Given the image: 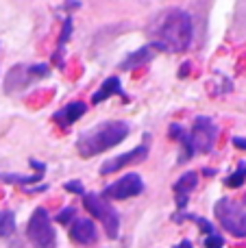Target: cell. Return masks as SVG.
Returning <instances> with one entry per match:
<instances>
[{"label":"cell","instance_id":"5b68a950","mask_svg":"<svg viewBox=\"0 0 246 248\" xmlns=\"http://www.w3.org/2000/svg\"><path fill=\"white\" fill-rule=\"evenodd\" d=\"M216 220L233 237H246V207L231 198H220L214 207Z\"/></svg>","mask_w":246,"mask_h":248},{"label":"cell","instance_id":"7a4b0ae2","mask_svg":"<svg viewBox=\"0 0 246 248\" xmlns=\"http://www.w3.org/2000/svg\"><path fill=\"white\" fill-rule=\"evenodd\" d=\"M126 137H129V124L122 120H107L83 131L77 140V150L81 157L90 159L105 150L116 148Z\"/></svg>","mask_w":246,"mask_h":248},{"label":"cell","instance_id":"d4e9b609","mask_svg":"<svg viewBox=\"0 0 246 248\" xmlns=\"http://www.w3.org/2000/svg\"><path fill=\"white\" fill-rule=\"evenodd\" d=\"M65 7L68 9H78L81 7V2H78V0H74V2H65Z\"/></svg>","mask_w":246,"mask_h":248},{"label":"cell","instance_id":"6da1fadb","mask_svg":"<svg viewBox=\"0 0 246 248\" xmlns=\"http://www.w3.org/2000/svg\"><path fill=\"white\" fill-rule=\"evenodd\" d=\"M194 37V22L185 9H168L159 17V24L153 29V50L185 52Z\"/></svg>","mask_w":246,"mask_h":248},{"label":"cell","instance_id":"603a6c76","mask_svg":"<svg viewBox=\"0 0 246 248\" xmlns=\"http://www.w3.org/2000/svg\"><path fill=\"white\" fill-rule=\"evenodd\" d=\"M233 146L235 148H240V150H246V137H233Z\"/></svg>","mask_w":246,"mask_h":248},{"label":"cell","instance_id":"9c48e42d","mask_svg":"<svg viewBox=\"0 0 246 248\" xmlns=\"http://www.w3.org/2000/svg\"><path fill=\"white\" fill-rule=\"evenodd\" d=\"M148 157V146L142 144V146H135L133 150H126L122 155H116V157L107 159V161L100 166V174H113L118 172L120 168H126V166H135V163H142L144 159Z\"/></svg>","mask_w":246,"mask_h":248},{"label":"cell","instance_id":"4fadbf2b","mask_svg":"<svg viewBox=\"0 0 246 248\" xmlns=\"http://www.w3.org/2000/svg\"><path fill=\"white\" fill-rule=\"evenodd\" d=\"M153 57H155L153 48H151V46H142V48L133 50L131 55H126L124 59H122L120 70H122V72H131V70H138V68H142L144 63H151Z\"/></svg>","mask_w":246,"mask_h":248},{"label":"cell","instance_id":"5bb4252c","mask_svg":"<svg viewBox=\"0 0 246 248\" xmlns=\"http://www.w3.org/2000/svg\"><path fill=\"white\" fill-rule=\"evenodd\" d=\"M113 94L122 96V98L126 100V92L122 90L120 78H118V77H109L107 81H103V85H100L98 90L94 92V96H92V103H94V105H100L103 100H107L109 96H113Z\"/></svg>","mask_w":246,"mask_h":248},{"label":"cell","instance_id":"44dd1931","mask_svg":"<svg viewBox=\"0 0 246 248\" xmlns=\"http://www.w3.org/2000/svg\"><path fill=\"white\" fill-rule=\"evenodd\" d=\"M65 189H68V192H72V194H78V196H83V194H85V187H83L81 181H68V183H65Z\"/></svg>","mask_w":246,"mask_h":248},{"label":"cell","instance_id":"484cf974","mask_svg":"<svg viewBox=\"0 0 246 248\" xmlns=\"http://www.w3.org/2000/svg\"><path fill=\"white\" fill-rule=\"evenodd\" d=\"M177 248H194V246H192V242H190V240H183V242H181V244H179Z\"/></svg>","mask_w":246,"mask_h":248},{"label":"cell","instance_id":"8992f818","mask_svg":"<svg viewBox=\"0 0 246 248\" xmlns=\"http://www.w3.org/2000/svg\"><path fill=\"white\" fill-rule=\"evenodd\" d=\"M50 74V68L46 63H17L13 65L11 70L4 77V94H20L22 90L31 85L33 81H39V78L48 77Z\"/></svg>","mask_w":246,"mask_h":248},{"label":"cell","instance_id":"52a82bcc","mask_svg":"<svg viewBox=\"0 0 246 248\" xmlns=\"http://www.w3.org/2000/svg\"><path fill=\"white\" fill-rule=\"evenodd\" d=\"M190 137H192V146H194V150H199V153H212L214 146H216V141H218L216 122L207 116H196Z\"/></svg>","mask_w":246,"mask_h":248},{"label":"cell","instance_id":"cb8c5ba5","mask_svg":"<svg viewBox=\"0 0 246 248\" xmlns=\"http://www.w3.org/2000/svg\"><path fill=\"white\" fill-rule=\"evenodd\" d=\"M187 72H190V61H185V63H183V68L179 70V77H187Z\"/></svg>","mask_w":246,"mask_h":248},{"label":"cell","instance_id":"3957f363","mask_svg":"<svg viewBox=\"0 0 246 248\" xmlns=\"http://www.w3.org/2000/svg\"><path fill=\"white\" fill-rule=\"evenodd\" d=\"M83 207L90 211L92 218L103 222L105 233H107L109 240H116L118 233H120V214H118L116 207L109 201H105L100 194H94V192L83 194Z\"/></svg>","mask_w":246,"mask_h":248},{"label":"cell","instance_id":"ffe728a7","mask_svg":"<svg viewBox=\"0 0 246 248\" xmlns=\"http://www.w3.org/2000/svg\"><path fill=\"white\" fill-rule=\"evenodd\" d=\"M225 246V237H220L218 233L205 237V248H222Z\"/></svg>","mask_w":246,"mask_h":248},{"label":"cell","instance_id":"9a60e30c","mask_svg":"<svg viewBox=\"0 0 246 248\" xmlns=\"http://www.w3.org/2000/svg\"><path fill=\"white\" fill-rule=\"evenodd\" d=\"M170 137H172V140H177V141H181V146H183V155L181 157H179V161H187V159L192 157V155L196 153L194 150V146H192V137H190V133L185 131V128H183V124H179V122H172L170 124Z\"/></svg>","mask_w":246,"mask_h":248},{"label":"cell","instance_id":"ac0fdd59","mask_svg":"<svg viewBox=\"0 0 246 248\" xmlns=\"http://www.w3.org/2000/svg\"><path fill=\"white\" fill-rule=\"evenodd\" d=\"M244 181H246V163H240L238 170L227 176L225 185H229V187H240V185H244Z\"/></svg>","mask_w":246,"mask_h":248},{"label":"cell","instance_id":"7402d4cb","mask_svg":"<svg viewBox=\"0 0 246 248\" xmlns=\"http://www.w3.org/2000/svg\"><path fill=\"white\" fill-rule=\"evenodd\" d=\"M29 163L35 168V170H37V174H44V172H46V163H44V161H37V159H29Z\"/></svg>","mask_w":246,"mask_h":248},{"label":"cell","instance_id":"30bf717a","mask_svg":"<svg viewBox=\"0 0 246 248\" xmlns=\"http://www.w3.org/2000/svg\"><path fill=\"white\" fill-rule=\"evenodd\" d=\"M196 183H199V174L196 172H185L177 179V183L172 185L174 189V198H177V207L179 211H185L187 207V201H190V194L196 189Z\"/></svg>","mask_w":246,"mask_h":248},{"label":"cell","instance_id":"2e32d148","mask_svg":"<svg viewBox=\"0 0 246 248\" xmlns=\"http://www.w3.org/2000/svg\"><path fill=\"white\" fill-rule=\"evenodd\" d=\"M15 233V214L11 209L0 211V237H11Z\"/></svg>","mask_w":246,"mask_h":248},{"label":"cell","instance_id":"7c38bea8","mask_svg":"<svg viewBox=\"0 0 246 248\" xmlns=\"http://www.w3.org/2000/svg\"><path fill=\"white\" fill-rule=\"evenodd\" d=\"M85 113H87V105L81 103V100H74V103L65 105L63 109H59L55 113V122L59 126H70V124H74L77 120H81Z\"/></svg>","mask_w":246,"mask_h":248},{"label":"cell","instance_id":"277c9868","mask_svg":"<svg viewBox=\"0 0 246 248\" xmlns=\"http://www.w3.org/2000/svg\"><path fill=\"white\" fill-rule=\"evenodd\" d=\"M26 237L33 248H57V233L48 209L37 207L31 214V220L26 224Z\"/></svg>","mask_w":246,"mask_h":248},{"label":"cell","instance_id":"d6986e66","mask_svg":"<svg viewBox=\"0 0 246 248\" xmlns=\"http://www.w3.org/2000/svg\"><path fill=\"white\" fill-rule=\"evenodd\" d=\"M74 214H77V209H74V207H65V209H61L59 214H57V222H61V224H68L70 220L74 218Z\"/></svg>","mask_w":246,"mask_h":248},{"label":"cell","instance_id":"e0dca14e","mask_svg":"<svg viewBox=\"0 0 246 248\" xmlns=\"http://www.w3.org/2000/svg\"><path fill=\"white\" fill-rule=\"evenodd\" d=\"M44 174H31V176H24V174H2L0 172V181L7 185H31V183H37L42 181Z\"/></svg>","mask_w":246,"mask_h":248},{"label":"cell","instance_id":"4316f807","mask_svg":"<svg viewBox=\"0 0 246 248\" xmlns=\"http://www.w3.org/2000/svg\"><path fill=\"white\" fill-rule=\"evenodd\" d=\"M205 176H214V174H216V170H214V168H205Z\"/></svg>","mask_w":246,"mask_h":248},{"label":"cell","instance_id":"ba28073f","mask_svg":"<svg viewBox=\"0 0 246 248\" xmlns=\"http://www.w3.org/2000/svg\"><path fill=\"white\" fill-rule=\"evenodd\" d=\"M142 192H144L142 176L135 174V172H129V174L120 176L116 183L107 185L103 192V198L105 201H126V198L139 196Z\"/></svg>","mask_w":246,"mask_h":248},{"label":"cell","instance_id":"8fae6325","mask_svg":"<svg viewBox=\"0 0 246 248\" xmlns=\"http://www.w3.org/2000/svg\"><path fill=\"white\" fill-rule=\"evenodd\" d=\"M70 237H72L77 244L83 246H92L98 240V231H96V224L90 218H78L72 222L70 227Z\"/></svg>","mask_w":246,"mask_h":248}]
</instances>
